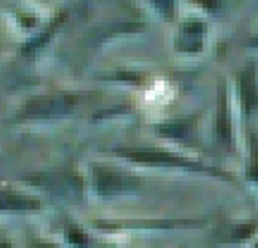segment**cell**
Returning <instances> with one entry per match:
<instances>
[{"label": "cell", "mask_w": 258, "mask_h": 248, "mask_svg": "<svg viewBox=\"0 0 258 248\" xmlns=\"http://www.w3.org/2000/svg\"><path fill=\"white\" fill-rule=\"evenodd\" d=\"M77 97L70 95L44 96L29 100L19 112L22 118H53L71 112L77 106Z\"/></svg>", "instance_id": "obj_1"}, {"label": "cell", "mask_w": 258, "mask_h": 248, "mask_svg": "<svg viewBox=\"0 0 258 248\" xmlns=\"http://www.w3.org/2000/svg\"><path fill=\"white\" fill-rule=\"evenodd\" d=\"M117 153L123 158H127L136 163H148V164H166L173 166H185V168L198 169L202 170V166L194 164L191 161L185 160L183 158L174 155V154L164 153L158 150H146V149H118Z\"/></svg>", "instance_id": "obj_2"}, {"label": "cell", "mask_w": 258, "mask_h": 248, "mask_svg": "<svg viewBox=\"0 0 258 248\" xmlns=\"http://www.w3.org/2000/svg\"><path fill=\"white\" fill-rule=\"evenodd\" d=\"M28 180L58 194L81 193L82 191V180L73 174H40L30 176Z\"/></svg>", "instance_id": "obj_3"}, {"label": "cell", "mask_w": 258, "mask_h": 248, "mask_svg": "<svg viewBox=\"0 0 258 248\" xmlns=\"http://www.w3.org/2000/svg\"><path fill=\"white\" fill-rule=\"evenodd\" d=\"M95 183L98 193L103 196H110L123 191H133L139 187V180L134 176L102 169L96 173Z\"/></svg>", "instance_id": "obj_4"}, {"label": "cell", "mask_w": 258, "mask_h": 248, "mask_svg": "<svg viewBox=\"0 0 258 248\" xmlns=\"http://www.w3.org/2000/svg\"><path fill=\"white\" fill-rule=\"evenodd\" d=\"M239 90L246 111L256 108L258 106V90L253 67H247L239 75Z\"/></svg>", "instance_id": "obj_5"}, {"label": "cell", "mask_w": 258, "mask_h": 248, "mask_svg": "<svg viewBox=\"0 0 258 248\" xmlns=\"http://www.w3.org/2000/svg\"><path fill=\"white\" fill-rule=\"evenodd\" d=\"M228 111H227V97H226V87L222 86V91L219 92V102H218V120H217V135L219 141L224 144H228L231 140V126L228 120Z\"/></svg>", "instance_id": "obj_6"}, {"label": "cell", "mask_w": 258, "mask_h": 248, "mask_svg": "<svg viewBox=\"0 0 258 248\" xmlns=\"http://www.w3.org/2000/svg\"><path fill=\"white\" fill-rule=\"evenodd\" d=\"M40 208L38 201L19 197H0V211H35Z\"/></svg>", "instance_id": "obj_7"}, {"label": "cell", "mask_w": 258, "mask_h": 248, "mask_svg": "<svg viewBox=\"0 0 258 248\" xmlns=\"http://www.w3.org/2000/svg\"><path fill=\"white\" fill-rule=\"evenodd\" d=\"M155 131L160 135L166 136L171 139H181L185 138L188 134V128L185 123L181 122H170V123H161L156 126Z\"/></svg>", "instance_id": "obj_8"}, {"label": "cell", "mask_w": 258, "mask_h": 248, "mask_svg": "<svg viewBox=\"0 0 258 248\" xmlns=\"http://www.w3.org/2000/svg\"><path fill=\"white\" fill-rule=\"evenodd\" d=\"M176 48L181 52L197 53L202 49V40L198 37H193L190 39V34L183 33V37L180 38V42L176 43Z\"/></svg>", "instance_id": "obj_9"}, {"label": "cell", "mask_w": 258, "mask_h": 248, "mask_svg": "<svg viewBox=\"0 0 258 248\" xmlns=\"http://www.w3.org/2000/svg\"><path fill=\"white\" fill-rule=\"evenodd\" d=\"M52 33H53V30H47V32L42 33L39 37L34 38V39L30 40L29 43H27V44L23 47L22 52L25 53V54H29V53H32L33 50L37 49L38 47H42V45L44 44L48 39H49L50 35H52Z\"/></svg>", "instance_id": "obj_10"}, {"label": "cell", "mask_w": 258, "mask_h": 248, "mask_svg": "<svg viewBox=\"0 0 258 248\" xmlns=\"http://www.w3.org/2000/svg\"><path fill=\"white\" fill-rule=\"evenodd\" d=\"M256 229L257 227L254 224H242V226H238L237 228L233 229L232 236H233L234 239H246L253 236Z\"/></svg>", "instance_id": "obj_11"}, {"label": "cell", "mask_w": 258, "mask_h": 248, "mask_svg": "<svg viewBox=\"0 0 258 248\" xmlns=\"http://www.w3.org/2000/svg\"><path fill=\"white\" fill-rule=\"evenodd\" d=\"M141 29V27L136 24H121L116 28H112L111 30H101L102 35L107 37L111 34H122V33H136Z\"/></svg>", "instance_id": "obj_12"}, {"label": "cell", "mask_w": 258, "mask_h": 248, "mask_svg": "<svg viewBox=\"0 0 258 248\" xmlns=\"http://www.w3.org/2000/svg\"><path fill=\"white\" fill-rule=\"evenodd\" d=\"M67 239L70 243L76 244V246H85L87 244V238L80 229L72 228L67 234Z\"/></svg>", "instance_id": "obj_13"}, {"label": "cell", "mask_w": 258, "mask_h": 248, "mask_svg": "<svg viewBox=\"0 0 258 248\" xmlns=\"http://www.w3.org/2000/svg\"><path fill=\"white\" fill-rule=\"evenodd\" d=\"M113 80L117 81H126V82H131V83H140L141 82V77L136 73L133 72H118L113 76Z\"/></svg>", "instance_id": "obj_14"}, {"label": "cell", "mask_w": 258, "mask_h": 248, "mask_svg": "<svg viewBox=\"0 0 258 248\" xmlns=\"http://www.w3.org/2000/svg\"><path fill=\"white\" fill-rule=\"evenodd\" d=\"M183 33H188V34H197L201 35L204 32V25L202 23H188L183 27Z\"/></svg>", "instance_id": "obj_15"}, {"label": "cell", "mask_w": 258, "mask_h": 248, "mask_svg": "<svg viewBox=\"0 0 258 248\" xmlns=\"http://www.w3.org/2000/svg\"><path fill=\"white\" fill-rule=\"evenodd\" d=\"M251 45H254V47H258V38H256V39H252V40H251Z\"/></svg>", "instance_id": "obj_16"}]
</instances>
